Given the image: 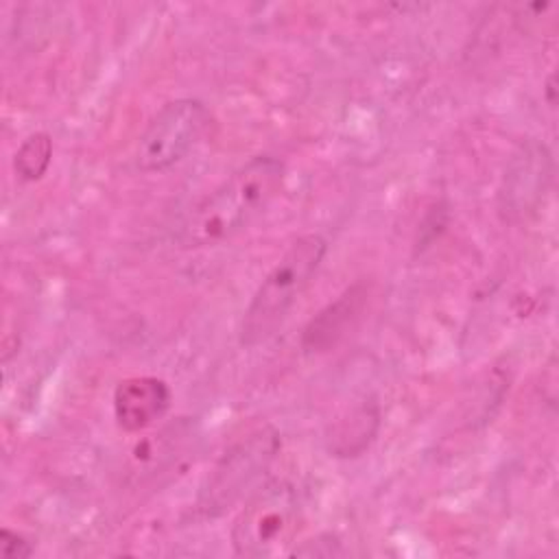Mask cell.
Wrapping results in <instances>:
<instances>
[{"mask_svg":"<svg viewBox=\"0 0 559 559\" xmlns=\"http://www.w3.org/2000/svg\"><path fill=\"white\" fill-rule=\"evenodd\" d=\"M286 177L284 162L258 155L205 194L183 218L181 247H214L247 229L277 197Z\"/></svg>","mask_w":559,"mask_h":559,"instance_id":"obj_1","label":"cell"},{"mask_svg":"<svg viewBox=\"0 0 559 559\" xmlns=\"http://www.w3.org/2000/svg\"><path fill=\"white\" fill-rule=\"evenodd\" d=\"M325 251L328 242L319 234H304L284 251L245 310L240 323V343L245 347L269 341L282 328L290 308L312 282Z\"/></svg>","mask_w":559,"mask_h":559,"instance_id":"obj_2","label":"cell"},{"mask_svg":"<svg viewBox=\"0 0 559 559\" xmlns=\"http://www.w3.org/2000/svg\"><path fill=\"white\" fill-rule=\"evenodd\" d=\"M301 526L299 491L288 480L258 487L231 526V546L240 557H275L286 552Z\"/></svg>","mask_w":559,"mask_h":559,"instance_id":"obj_3","label":"cell"},{"mask_svg":"<svg viewBox=\"0 0 559 559\" xmlns=\"http://www.w3.org/2000/svg\"><path fill=\"white\" fill-rule=\"evenodd\" d=\"M280 445V432L264 424L227 448L201 485L197 511L205 518H216L240 502L266 474Z\"/></svg>","mask_w":559,"mask_h":559,"instance_id":"obj_4","label":"cell"},{"mask_svg":"<svg viewBox=\"0 0 559 559\" xmlns=\"http://www.w3.org/2000/svg\"><path fill=\"white\" fill-rule=\"evenodd\" d=\"M210 111L197 98L166 103L142 131L135 146V166L142 173H162L179 164L210 127Z\"/></svg>","mask_w":559,"mask_h":559,"instance_id":"obj_5","label":"cell"},{"mask_svg":"<svg viewBox=\"0 0 559 559\" xmlns=\"http://www.w3.org/2000/svg\"><path fill=\"white\" fill-rule=\"evenodd\" d=\"M552 179V155L539 140H526L511 155L500 192L498 207L504 221H526L544 203Z\"/></svg>","mask_w":559,"mask_h":559,"instance_id":"obj_6","label":"cell"},{"mask_svg":"<svg viewBox=\"0 0 559 559\" xmlns=\"http://www.w3.org/2000/svg\"><path fill=\"white\" fill-rule=\"evenodd\" d=\"M170 406V389L155 376H131L114 391V417L124 432L153 426Z\"/></svg>","mask_w":559,"mask_h":559,"instance_id":"obj_7","label":"cell"},{"mask_svg":"<svg viewBox=\"0 0 559 559\" xmlns=\"http://www.w3.org/2000/svg\"><path fill=\"white\" fill-rule=\"evenodd\" d=\"M367 301V286L354 284L334 304L323 308L304 330L301 347L308 354H319L334 347L347 330L360 319Z\"/></svg>","mask_w":559,"mask_h":559,"instance_id":"obj_8","label":"cell"},{"mask_svg":"<svg viewBox=\"0 0 559 559\" xmlns=\"http://www.w3.org/2000/svg\"><path fill=\"white\" fill-rule=\"evenodd\" d=\"M378 428V408L373 404H360L345 419H338L328 441L334 456H356L373 439Z\"/></svg>","mask_w":559,"mask_h":559,"instance_id":"obj_9","label":"cell"},{"mask_svg":"<svg viewBox=\"0 0 559 559\" xmlns=\"http://www.w3.org/2000/svg\"><path fill=\"white\" fill-rule=\"evenodd\" d=\"M52 159V138L46 131L31 133L15 151L13 170L22 181H37L46 175Z\"/></svg>","mask_w":559,"mask_h":559,"instance_id":"obj_10","label":"cell"},{"mask_svg":"<svg viewBox=\"0 0 559 559\" xmlns=\"http://www.w3.org/2000/svg\"><path fill=\"white\" fill-rule=\"evenodd\" d=\"M0 555L7 559H24L33 555V544L11 528L0 531Z\"/></svg>","mask_w":559,"mask_h":559,"instance_id":"obj_11","label":"cell"},{"mask_svg":"<svg viewBox=\"0 0 559 559\" xmlns=\"http://www.w3.org/2000/svg\"><path fill=\"white\" fill-rule=\"evenodd\" d=\"M293 555H301V557H334V555H343L341 542L332 535H319L317 539L304 542L299 548L293 550Z\"/></svg>","mask_w":559,"mask_h":559,"instance_id":"obj_12","label":"cell"}]
</instances>
